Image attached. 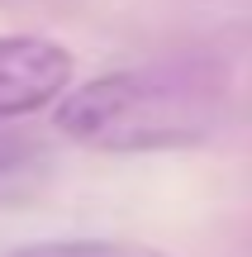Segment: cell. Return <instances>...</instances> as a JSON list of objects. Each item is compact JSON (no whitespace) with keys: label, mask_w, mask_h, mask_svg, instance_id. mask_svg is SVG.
Masks as SVG:
<instances>
[{"label":"cell","mask_w":252,"mask_h":257,"mask_svg":"<svg viewBox=\"0 0 252 257\" xmlns=\"http://www.w3.org/2000/svg\"><path fill=\"white\" fill-rule=\"evenodd\" d=\"M233 86L209 57H167L105 72L57 100L53 124L81 148L100 153H167L214 138L228 119Z\"/></svg>","instance_id":"cell-1"},{"label":"cell","mask_w":252,"mask_h":257,"mask_svg":"<svg viewBox=\"0 0 252 257\" xmlns=\"http://www.w3.org/2000/svg\"><path fill=\"white\" fill-rule=\"evenodd\" d=\"M72 48L38 34H0V124L57 105L72 91Z\"/></svg>","instance_id":"cell-2"},{"label":"cell","mask_w":252,"mask_h":257,"mask_svg":"<svg viewBox=\"0 0 252 257\" xmlns=\"http://www.w3.org/2000/svg\"><path fill=\"white\" fill-rule=\"evenodd\" d=\"M0 257H171V252H157L148 243H124V238H34L19 248H5Z\"/></svg>","instance_id":"cell-3"},{"label":"cell","mask_w":252,"mask_h":257,"mask_svg":"<svg viewBox=\"0 0 252 257\" xmlns=\"http://www.w3.org/2000/svg\"><path fill=\"white\" fill-rule=\"evenodd\" d=\"M48 172V157L38 143L24 138H0V200H15L29 186H38Z\"/></svg>","instance_id":"cell-4"}]
</instances>
